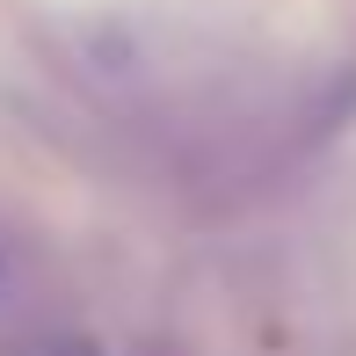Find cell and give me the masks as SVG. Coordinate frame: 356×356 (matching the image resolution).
I'll return each instance as SVG.
<instances>
[]
</instances>
